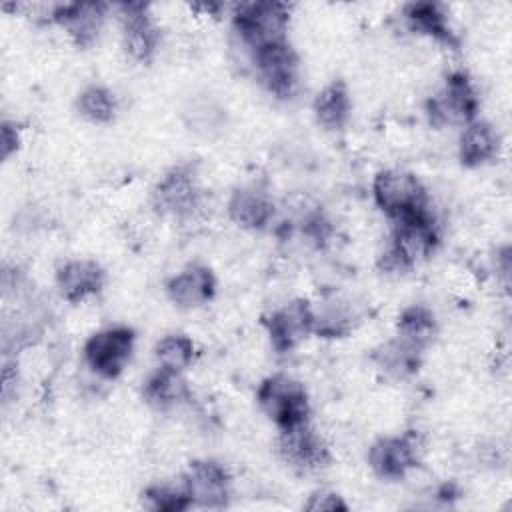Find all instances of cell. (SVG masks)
I'll list each match as a JSON object with an SVG mask.
<instances>
[{"instance_id":"6da1fadb","label":"cell","mask_w":512,"mask_h":512,"mask_svg":"<svg viewBox=\"0 0 512 512\" xmlns=\"http://www.w3.org/2000/svg\"><path fill=\"white\" fill-rule=\"evenodd\" d=\"M440 246V224L428 208L410 218L392 222L390 236L378 256V270L402 276L424 264Z\"/></svg>"},{"instance_id":"7a4b0ae2","label":"cell","mask_w":512,"mask_h":512,"mask_svg":"<svg viewBox=\"0 0 512 512\" xmlns=\"http://www.w3.org/2000/svg\"><path fill=\"white\" fill-rule=\"evenodd\" d=\"M206 192L190 162L170 166L152 186L150 202L156 214L174 222H190L200 216Z\"/></svg>"},{"instance_id":"3957f363","label":"cell","mask_w":512,"mask_h":512,"mask_svg":"<svg viewBox=\"0 0 512 512\" xmlns=\"http://www.w3.org/2000/svg\"><path fill=\"white\" fill-rule=\"evenodd\" d=\"M292 6L288 2L258 0L242 2L232 10V30L250 50L288 40Z\"/></svg>"},{"instance_id":"277c9868","label":"cell","mask_w":512,"mask_h":512,"mask_svg":"<svg viewBox=\"0 0 512 512\" xmlns=\"http://www.w3.org/2000/svg\"><path fill=\"white\" fill-rule=\"evenodd\" d=\"M480 112V96L472 76L458 68L450 70L438 90L426 100V116L434 128H464Z\"/></svg>"},{"instance_id":"5b68a950","label":"cell","mask_w":512,"mask_h":512,"mask_svg":"<svg viewBox=\"0 0 512 512\" xmlns=\"http://www.w3.org/2000/svg\"><path fill=\"white\" fill-rule=\"evenodd\" d=\"M260 412L278 428L288 430L310 422V396L306 386L290 374H270L256 388Z\"/></svg>"},{"instance_id":"8992f818","label":"cell","mask_w":512,"mask_h":512,"mask_svg":"<svg viewBox=\"0 0 512 512\" xmlns=\"http://www.w3.org/2000/svg\"><path fill=\"white\" fill-rule=\"evenodd\" d=\"M372 200L376 208L398 222L430 208L428 190L422 180L404 168H384L372 178Z\"/></svg>"},{"instance_id":"52a82bcc","label":"cell","mask_w":512,"mask_h":512,"mask_svg":"<svg viewBox=\"0 0 512 512\" xmlns=\"http://www.w3.org/2000/svg\"><path fill=\"white\" fill-rule=\"evenodd\" d=\"M136 346V332L130 326H106L88 336L82 346L84 364L102 380H116L128 366Z\"/></svg>"},{"instance_id":"ba28073f","label":"cell","mask_w":512,"mask_h":512,"mask_svg":"<svg viewBox=\"0 0 512 512\" xmlns=\"http://www.w3.org/2000/svg\"><path fill=\"white\" fill-rule=\"evenodd\" d=\"M422 452L424 444L420 434L416 430H406L374 440L368 448L366 462L380 480L398 482L420 466Z\"/></svg>"},{"instance_id":"9c48e42d","label":"cell","mask_w":512,"mask_h":512,"mask_svg":"<svg viewBox=\"0 0 512 512\" xmlns=\"http://www.w3.org/2000/svg\"><path fill=\"white\" fill-rule=\"evenodd\" d=\"M252 54V66L264 90L276 100H290L300 86V56L288 40L258 48Z\"/></svg>"},{"instance_id":"30bf717a","label":"cell","mask_w":512,"mask_h":512,"mask_svg":"<svg viewBox=\"0 0 512 512\" xmlns=\"http://www.w3.org/2000/svg\"><path fill=\"white\" fill-rule=\"evenodd\" d=\"M268 342L276 354H290L314 334V304L292 298L262 316Z\"/></svg>"},{"instance_id":"8fae6325","label":"cell","mask_w":512,"mask_h":512,"mask_svg":"<svg viewBox=\"0 0 512 512\" xmlns=\"http://www.w3.org/2000/svg\"><path fill=\"white\" fill-rule=\"evenodd\" d=\"M276 450L282 462L298 474H318L332 462L326 438L316 432L310 422L278 430Z\"/></svg>"},{"instance_id":"7c38bea8","label":"cell","mask_w":512,"mask_h":512,"mask_svg":"<svg viewBox=\"0 0 512 512\" xmlns=\"http://www.w3.org/2000/svg\"><path fill=\"white\" fill-rule=\"evenodd\" d=\"M120 16V38L126 56L136 64L154 62L162 32L154 20L150 6L144 2H122L116 6Z\"/></svg>"},{"instance_id":"4fadbf2b","label":"cell","mask_w":512,"mask_h":512,"mask_svg":"<svg viewBox=\"0 0 512 512\" xmlns=\"http://www.w3.org/2000/svg\"><path fill=\"white\" fill-rule=\"evenodd\" d=\"M184 490L192 508L222 510L230 502L232 476L230 470L214 458H196L182 474Z\"/></svg>"},{"instance_id":"5bb4252c","label":"cell","mask_w":512,"mask_h":512,"mask_svg":"<svg viewBox=\"0 0 512 512\" xmlns=\"http://www.w3.org/2000/svg\"><path fill=\"white\" fill-rule=\"evenodd\" d=\"M108 8L104 2H64L50 8L48 20L58 24L78 48H88L102 32Z\"/></svg>"},{"instance_id":"9a60e30c","label":"cell","mask_w":512,"mask_h":512,"mask_svg":"<svg viewBox=\"0 0 512 512\" xmlns=\"http://www.w3.org/2000/svg\"><path fill=\"white\" fill-rule=\"evenodd\" d=\"M216 276L210 266L202 262H190L164 282L168 300L180 310H198L214 300Z\"/></svg>"},{"instance_id":"2e32d148","label":"cell","mask_w":512,"mask_h":512,"mask_svg":"<svg viewBox=\"0 0 512 512\" xmlns=\"http://www.w3.org/2000/svg\"><path fill=\"white\" fill-rule=\"evenodd\" d=\"M54 284L62 300L68 304H82L104 290L106 270L92 258H68L58 264Z\"/></svg>"},{"instance_id":"e0dca14e","label":"cell","mask_w":512,"mask_h":512,"mask_svg":"<svg viewBox=\"0 0 512 512\" xmlns=\"http://www.w3.org/2000/svg\"><path fill=\"white\" fill-rule=\"evenodd\" d=\"M226 214L232 224H236L240 230L246 232H262L266 230L276 214V204L272 196L262 190L260 186L248 184L236 188L228 202H226Z\"/></svg>"},{"instance_id":"ac0fdd59","label":"cell","mask_w":512,"mask_h":512,"mask_svg":"<svg viewBox=\"0 0 512 512\" xmlns=\"http://www.w3.org/2000/svg\"><path fill=\"white\" fill-rule=\"evenodd\" d=\"M502 136L498 128L482 118L466 124L458 136V160L464 168H482L500 158Z\"/></svg>"},{"instance_id":"d6986e66","label":"cell","mask_w":512,"mask_h":512,"mask_svg":"<svg viewBox=\"0 0 512 512\" xmlns=\"http://www.w3.org/2000/svg\"><path fill=\"white\" fill-rule=\"evenodd\" d=\"M402 20L410 32L430 38L446 48L456 50L460 44L458 34L450 24L446 8L438 2H410L402 8Z\"/></svg>"},{"instance_id":"ffe728a7","label":"cell","mask_w":512,"mask_h":512,"mask_svg":"<svg viewBox=\"0 0 512 512\" xmlns=\"http://www.w3.org/2000/svg\"><path fill=\"white\" fill-rule=\"evenodd\" d=\"M360 322V312L350 298L326 294L314 304V336L324 340H340L350 336Z\"/></svg>"},{"instance_id":"44dd1931","label":"cell","mask_w":512,"mask_h":512,"mask_svg":"<svg viewBox=\"0 0 512 512\" xmlns=\"http://www.w3.org/2000/svg\"><path fill=\"white\" fill-rule=\"evenodd\" d=\"M140 396L152 410L172 412L192 398V390L184 372H172L156 366V370L144 378Z\"/></svg>"},{"instance_id":"7402d4cb","label":"cell","mask_w":512,"mask_h":512,"mask_svg":"<svg viewBox=\"0 0 512 512\" xmlns=\"http://www.w3.org/2000/svg\"><path fill=\"white\" fill-rule=\"evenodd\" d=\"M422 354V350L394 336L372 350V364L386 380L404 382L418 374L422 366Z\"/></svg>"},{"instance_id":"603a6c76","label":"cell","mask_w":512,"mask_h":512,"mask_svg":"<svg viewBox=\"0 0 512 512\" xmlns=\"http://www.w3.org/2000/svg\"><path fill=\"white\" fill-rule=\"evenodd\" d=\"M312 114L326 132H342L352 114V98L344 80H330L312 100Z\"/></svg>"},{"instance_id":"cb8c5ba5","label":"cell","mask_w":512,"mask_h":512,"mask_svg":"<svg viewBox=\"0 0 512 512\" xmlns=\"http://www.w3.org/2000/svg\"><path fill=\"white\" fill-rule=\"evenodd\" d=\"M394 336L424 352L438 336L436 314L426 304H410L402 308L396 318Z\"/></svg>"},{"instance_id":"d4e9b609","label":"cell","mask_w":512,"mask_h":512,"mask_svg":"<svg viewBox=\"0 0 512 512\" xmlns=\"http://www.w3.org/2000/svg\"><path fill=\"white\" fill-rule=\"evenodd\" d=\"M120 100L116 92L104 84H88L76 96V112L90 124L104 126L116 120Z\"/></svg>"},{"instance_id":"484cf974","label":"cell","mask_w":512,"mask_h":512,"mask_svg":"<svg viewBox=\"0 0 512 512\" xmlns=\"http://www.w3.org/2000/svg\"><path fill=\"white\" fill-rule=\"evenodd\" d=\"M152 354L158 368L186 372L196 360V342L184 332H170L154 344Z\"/></svg>"},{"instance_id":"4316f807","label":"cell","mask_w":512,"mask_h":512,"mask_svg":"<svg viewBox=\"0 0 512 512\" xmlns=\"http://www.w3.org/2000/svg\"><path fill=\"white\" fill-rule=\"evenodd\" d=\"M142 504L154 512H184L190 506V498L182 480L178 484L154 482L142 490Z\"/></svg>"},{"instance_id":"83f0119b","label":"cell","mask_w":512,"mask_h":512,"mask_svg":"<svg viewBox=\"0 0 512 512\" xmlns=\"http://www.w3.org/2000/svg\"><path fill=\"white\" fill-rule=\"evenodd\" d=\"M304 510H308V512H348L350 506L344 500V496H340L338 492L328 490V488H318L304 502Z\"/></svg>"},{"instance_id":"f1b7e54d","label":"cell","mask_w":512,"mask_h":512,"mask_svg":"<svg viewBox=\"0 0 512 512\" xmlns=\"http://www.w3.org/2000/svg\"><path fill=\"white\" fill-rule=\"evenodd\" d=\"M22 146V128L14 122L4 118L0 124V154L2 160H8L12 154H16Z\"/></svg>"}]
</instances>
